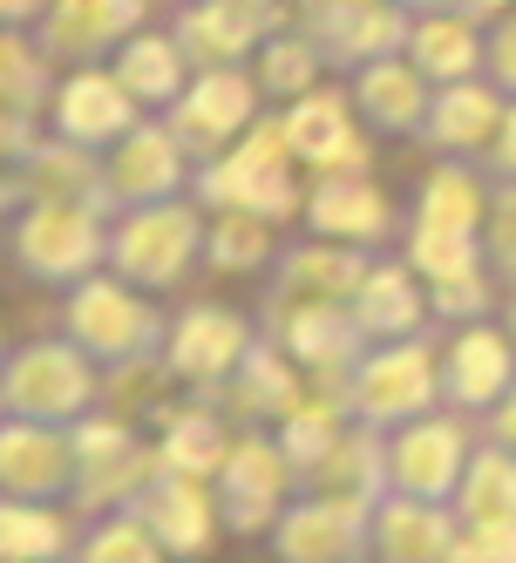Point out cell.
Here are the masks:
<instances>
[{"mask_svg":"<svg viewBox=\"0 0 516 563\" xmlns=\"http://www.w3.org/2000/svg\"><path fill=\"white\" fill-rule=\"evenodd\" d=\"M367 272H374V252H367V245L312 238V245L279 252L265 299H272V306H286V299H340V306H353V292L367 286Z\"/></svg>","mask_w":516,"mask_h":563,"instance_id":"obj_24","label":"cell"},{"mask_svg":"<svg viewBox=\"0 0 516 563\" xmlns=\"http://www.w3.org/2000/svg\"><path fill=\"white\" fill-rule=\"evenodd\" d=\"M102 408V360L89 346H75L68 333L28 340L0 367V415L8 421H55L75 428Z\"/></svg>","mask_w":516,"mask_h":563,"instance_id":"obj_2","label":"cell"},{"mask_svg":"<svg viewBox=\"0 0 516 563\" xmlns=\"http://www.w3.org/2000/svg\"><path fill=\"white\" fill-rule=\"evenodd\" d=\"M387 489H394V482H387V434L367 428V421H353L333 449L299 475V496H361V503H381Z\"/></svg>","mask_w":516,"mask_h":563,"instance_id":"obj_31","label":"cell"},{"mask_svg":"<svg viewBox=\"0 0 516 563\" xmlns=\"http://www.w3.org/2000/svg\"><path fill=\"white\" fill-rule=\"evenodd\" d=\"M367 563H374V556H367Z\"/></svg>","mask_w":516,"mask_h":563,"instance_id":"obj_56","label":"cell"},{"mask_svg":"<svg viewBox=\"0 0 516 563\" xmlns=\"http://www.w3.org/2000/svg\"><path fill=\"white\" fill-rule=\"evenodd\" d=\"M462 14L469 21H503V14H516V0H462Z\"/></svg>","mask_w":516,"mask_h":563,"instance_id":"obj_52","label":"cell"},{"mask_svg":"<svg viewBox=\"0 0 516 563\" xmlns=\"http://www.w3.org/2000/svg\"><path fill=\"white\" fill-rule=\"evenodd\" d=\"M48 48H28L21 27H8V42H0V75H8V115H34L55 89H48Z\"/></svg>","mask_w":516,"mask_h":563,"instance_id":"obj_44","label":"cell"},{"mask_svg":"<svg viewBox=\"0 0 516 563\" xmlns=\"http://www.w3.org/2000/svg\"><path fill=\"white\" fill-rule=\"evenodd\" d=\"M490 265L483 272H469V278H449V286H428V306L435 319H449V327H469V319H483L490 312Z\"/></svg>","mask_w":516,"mask_h":563,"instance_id":"obj_46","label":"cell"},{"mask_svg":"<svg viewBox=\"0 0 516 563\" xmlns=\"http://www.w3.org/2000/svg\"><path fill=\"white\" fill-rule=\"evenodd\" d=\"M483 258L503 278V292H516V184L490 197V224H483Z\"/></svg>","mask_w":516,"mask_h":563,"instance_id":"obj_45","label":"cell"},{"mask_svg":"<svg viewBox=\"0 0 516 563\" xmlns=\"http://www.w3.org/2000/svg\"><path fill=\"white\" fill-rule=\"evenodd\" d=\"M177 374H171V360L164 353H143V360H123V367H102V408L116 415V421H164L171 408H177Z\"/></svg>","mask_w":516,"mask_h":563,"instance_id":"obj_38","label":"cell"},{"mask_svg":"<svg viewBox=\"0 0 516 563\" xmlns=\"http://www.w3.org/2000/svg\"><path fill=\"white\" fill-rule=\"evenodd\" d=\"M353 319L367 327V340H408V333H428V278L408 265V258H374L367 286L353 292Z\"/></svg>","mask_w":516,"mask_h":563,"instance_id":"obj_30","label":"cell"},{"mask_svg":"<svg viewBox=\"0 0 516 563\" xmlns=\"http://www.w3.org/2000/svg\"><path fill=\"white\" fill-rule=\"evenodd\" d=\"M150 0H48L42 14V48L62 62H96L109 48H123L130 34H143Z\"/></svg>","mask_w":516,"mask_h":563,"instance_id":"obj_27","label":"cell"},{"mask_svg":"<svg viewBox=\"0 0 516 563\" xmlns=\"http://www.w3.org/2000/svg\"><path fill=\"white\" fill-rule=\"evenodd\" d=\"M483 68H490L496 89L516 96V14H503V21L490 27V62H483Z\"/></svg>","mask_w":516,"mask_h":563,"instance_id":"obj_48","label":"cell"},{"mask_svg":"<svg viewBox=\"0 0 516 563\" xmlns=\"http://www.w3.org/2000/svg\"><path fill=\"white\" fill-rule=\"evenodd\" d=\"M483 428H490V441H503V449L516 455V387H509V394L496 400L490 415H483Z\"/></svg>","mask_w":516,"mask_h":563,"instance_id":"obj_50","label":"cell"},{"mask_svg":"<svg viewBox=\"0 0 516 563\" xmlns=\"http://www.w3.org/2000/svg\"><path fill=\"white\" fill-rule=\"evenodd\" d=\"M259 327L265 340H279L306 380H347L353 367H361V353L374 346L367 327L353 319V306L340 299H286V306H259Z\"/></svg>","mask_w":516,"mask_h":563,"instance_id":"obj_9","label":"cell"},{"mask_svg":"<svg viewBox=\"0 0 516 563\" xmlns=\"http://www.w3.org/2000/svg\"><path fill=\"white\" fill-rule=\"evenodd\" d=\"M62 333L75 346H89L102 367H123V360H143V353H164L171 340V319L150 306L143 286H130L123 272H96L83 286H68V306H62Z\"/></svg>","mask_w":516,"mask_h":563,"instance_id":"obj_5","label":"cell"},{"mask_svg":"<svg viewBox=\"0 0 516 563\" xmlns=\"http://www.w3.org/2000/svg\"><path fill=\"white\" fill-rule=\"evenodd\" d=\"M509 387H516V340H509V327H490V319L455 327V340L442 346V408L490 415Z\"/></svg>","mask_w":516,"mask_h":563,"instance_id":"obj_17","label":"cell"},{"mask_svg":"<svg viewBox=\"0 0 516 563\" xmlns=\"http://www.w3.org/2000/svg\"><path fill=\"white\" fill-rule=\"evenodd\" d=\"M442 563H516V522H462Z\"/></svg>","mask_w":516,"mask_h":563,"instance_id":"obj_47","label":"cell"},{"mask_svg":"<svg viewBox=\"0 0 516 563\" xmlns=\"http://www.w3.org/2000/svg\"><path fill=\"white\" fill-rule=\"evenodd\" d=\"M347 400H353V421L367 428H402L442 408V353L428 346V333L408 340H374L361 353V367L347 374Z\"/></svg>","mask_w":516,"mask_h":563,"instance_id":"obj_7","label":"cell"},{"mask_svg":"<svg viewBox=\"0 0 516 563\" xmlns=\"http://www.w3.org/2000/svg\"><path fill=\"white\" fill-rule=\"evenodd\" d=\"M75 509L62 503H28V496H8L0 503V563H68L83 530H75Z\"/></svg>","mask_w":516,"mask_h":563,"instance_id":"obj_34","label":"cell"},{"mask_svg":"<svg viewBox=\"0 0 516 563\" xmlns=\"http://www.w3.org/2000/svg\"><path fill=\"white\" fill-rule=\"evenodd\" d=\"M299 34L333 68H367V62H387V55H408L415 21H408L402 0H312Z\"/></svg>","mask_w":516,"mask_h":563,"instance_id":"obj_14","label":"cell"},{"mask_svg":"<svg viewBox=\"0 0 516 563\" xmlns=\"http://www.w3.org/2000/svg\"><path fill=\"white\" fill-rule=\"evenodd\" d=\"M8 197H14V211H21V197L28 205H96V211H116V197H109V156L83 150V143H34L21 164H8Z\"/></svg>","mask_w":516,"mask_h":563,"instance_id":"obj_20","label":"cell"},{"mask_svg":"<svg viewBox=\"0 0 516 563\" xmlns=\"http://www.w3.org/2000/svg\"><path fill=\"white\" fill-rule=\"evenodd\" d=\"M252 340H259V319L231 312V306H218V299H197V306L171 312L164 360H171V374H177L190 394H218V387L238 374V360L252 353Z\"/></svg>","mask_w":516,"mask_h":563,"instance_id":"obj_12","label":"cell"},{"mask_svg":"<svg viewBox=\"0 0 516 563\" xmlns=\"http://www.w3.org/2000/svg\"><path fill=\"white\" fill-rule=\"evenodd\" d=\"M109 231L116 211L96 205H28L8 224V252L34 286H83L109 265Z\"/></svg>","mask_w":516,"mask_h":563,"instance_id":"obj_4","label":"cell"},{"mask_svg":"<svg viewBox=\"0 0 516 563\" xmlns=\"http://www.w3.org/2000/svg\"><path fill=\"white\" fill-rule=\"evenodd\" d=\"M462 537L455 503H428L408 489H387L374 503V563H442Z\"/></svg>","mask_w":516,"mask_h":563,"instance_id":"obj_23","label":"cell"},{"mask_svg":"<svg viewBox=\"0 0 516 563\" xmlns=\"http://www.w3.org/2000/svg\"><path fill=\"white\" fill-rule=\"evenodd\" d=\"M184 75H190V55H184L177 34H130V42L116 48V82L150 109H171L190 89Z\"/></svg>","mask_w":516,"mask_h":563,"instance_id":"obj_36","label":"cell"},{"mask_svg":"<svg viewBox=\"0 0 516 563\" xmlns=\"http://www.w3.org/2000/svg\"><path fill=\"white\" fill-rule=\"evenodd\" d=\"M259 96H265L259 75H245V68H197L190 89L164 109V123L177 130V143L197 156V164H211L218 150H231L259 123Z\"/></svg>","mask_w":516,"mask_h":563,"instance_id":"obj_11","label":"cell"},{"mask_svg":"<svg viewBox=\"0 0 516 563\" xmlns=\"http://www.w3.org/2000/svg\"><path fill=\"white\" fill-rule=\"evenodd\" d=\"M320 48L306 42V34H272V42L259 48V89L265 96H286V102H299V96H312V75H320Z\"/></svg>","mask_w":516,"mask_h":563,"instance_id":"obj_43","label":"cell"},{"mask_svg":"<svg viewBox=\"0 0 516 563\" xmlns=\"http://www.w3.org/2000/svg\"><path fill=\"white\" fill-rule=\"evenodd\" d=\"M75 455H83V475H75L68 509L96 522L109 509H130L156 475H164V455H156V434H143L136 421H116L109 408H96L89 421H75Z\"/></svg>","mask_w":516,"mask_h":563,"instance_id":"obj_6","label":"cell"},{"mask_svg":"<svg viewBox=\"0 0 516 563\" xmlns=\"http://www.w3.org/2000/svg\"><path fill=\"white\" fill-rule=\"evenodd\" d=\"M408 265L428 278V286H449V278L483 272V238L475 231H435V224H408Z\"/></svg>","mask_w":516,"mask_h":563,"instance_id":"obj_42","label":"cell"},{"mask_svg":"<svg viewBox=\"0 0 516 563\" xmlns=\"http://www.w3.org/2000/svg\"><path fill=\"white\" fill-rule=\"evenodd\" d=\"M402 8H415V14H442V8H462V0H402Z\"/></svg>","mask_w":516,"mask_h":563,"instance_id":"obj_53","label":"cell"},{"mask_svg":"<svg viewBox=\"0 0 516 563\" xmlns=\"http://www.w3.org/2000/svg\"><path fill=\"white\" fill-rule=\"evenodd\" d=\"M469 428L455 408H435L421 421H402L387 428V482L408 496H428V503H455L462 489V468H469Z\"/></svg>","mask_w":516,"mask_h":563,"instance_id":"obj_13","label":"cell"},{"mask_svg":"<svg viewBox=\"0 0 516 563\" xmlns=\"http://www.w3.org/2000/svg\"><path fill=\"white\" fill-rule=\"evenodd\" d=\"M483 21H469L462 8H442V14H415V34H408V62L428 75L435 89L442 82H469L475 68L490 62V34H475Z\"/></svg>","mask_w":516,"mask_h":563,"instance_id":"obj_33","label":"cell"},{"mask_svg":"<svg viewBox=\"0 0 516 563\" xmlns=\"http://www.w3.org/2000/svg\"><path fill=\"white\" fill-rule=\"evenodd\" d=\"M483 164L496 170V184H516V102L503 109V130H496V143H490Z\"/></svg>","mask_w":516,"mask_h":563,"instance_id":"obj_49","label":"cell"},{"mask_svg":"<svg viewBox=\"0 0 516 563\" xmlns=\"http://www.w3.org/2000/svg\"><path fill=\"white\" fill-rule=\"evenodd\" d=\"M306 394V374H299V360L279 346V340H265V327H259V340H252V353L238 360V374L211 394L218 408L238 421V428H279L286 415H293V400Z\"/></svg>","mask_w":516,"mask_h":563,"instance_id":"obj_21","label":"cell"},{"mask_svg":"<svg viewBox=\"0 0 516 563\" xmlns=\"http://www.w3.org/2000/svg\"><path fill=\"white\" fill-rule=\"evenodd\" d=\"M197 156L177 143L171 123H136L123 143L109 150V197H116V211H130V205H171V197L190 190V170Z\"/></svg>","mask_w":516,"mask_h":563,"instance_id":"obj_18","label":"cell"},{"mask_svg":"<svg viewBox=\"0 0 516 563\" xmlns=\"http://www.w3.org/2000/svg\"><path fill=\"white\" fill-rule=\"evenodd\" d=\"M265 550H272V563H367L374 556V503L293 496V509L265 537Z\"/></svg>","mask_w":516,"mask_h":563,"instance_id":"obj_10","label":"cell"},{"mask_svg":"<svg viewBox=\"0 0 516 563\" xmlns=\"http://www.w3.org/2000/svg\"><path fill=\"white\" fill-rule=\"evenodd\" d=\"M490 197H496V190H483V177H475L462 156H449V164H435V170L421 177V190H415V224H435V231H475V238H483V224H490Z\"/></svg>","mask_w":516,"mask_h":563,"instance_id":"obj_37","label":"cell"},{"mask_svg":"<svg viewBox=\"0 0 516 563\" xmlns=\"http://www.w3.org/2000/svg\"><path fill=\"white\" fill-rule=\"evenodd\" d=\"M353 109H361V123L381 130V136H421L428 109H435V82L408 55H387V62L353 68Z\"/></svg>","mask_w":516,"mask_h":563,"instance_id":"obj_28","label":"cell"},{"mask_svg":"<svg viewBox=\"0 0 516 563\" xmlns=\"http://www.w3.org/2000/svg\"><path fill=\"white\" fill-rule=\"evenodd\" d=\"M42 14H48V0H0V21H8V27H28Z\"/></svg>","mask_w":516,"mask_h":563,"instance_id":"obj_51","label":"cell"},{"mask_svg":"<svg viewBox=\"0 0 516 563\" xmlns=\"http://www.w3.org/2000/svg\"><path fill=\"white\" fill-rule=\"evenodd\" d=\"M231 441H238V428H231V415L218 408L211 394H190V400H177V408L156 421V455H164V468L197 475V482L224 475Z\"/></svg>","mask_w":516,"mask_h":563,"instance_id":"obj_29","label":"cell"},{"mask_svg":"<svg viewBox=\"0 0 516 563\" xmlns=\"http://www.w3.org/2000/svg\"><path fill=\"white\" fill-rule=\"evenodd\" d=\"M68 563H171V550L156 543V530L136 509H109L83 530V543H75Z\"/></svg>","mask_w":516,"mask_h":563,"instance_id":"obj_40","label":"cell"},{"mask_svg":"<svg viewBox=\"0 0 516 563\" xmlns=\"http://www.w3.org/2000/svg\"><path fill=\"white\" fill-rule=\"evenodd\" d=\"M293 136H286V115H259V123L238 136L231 150H218L211 164H197L190 197L211 211H259L272 224H286L306 211V190L293 184Z\"/></svg>","mask_w":516,"mask_h":563,"instance_id":"obj_1","label":"cell"},{"mask_svg":"<svg viewBox=\"0 0 516 563\" xmlns=\"http://www.w3.org/2000/svg\"><path fill=\"white\" fill-rule=\"evenodd\" d=\"M455 516L462 522H516V455L503 441H483L462 468L455 489Z\"/></svg>","mask_w":516,"mask_h":563,"instance_id":"obj_39","label":"cell"},{"mask_svg":"<svg viewBox=\"0 0 516 563\" xmlns=\"http://www.w3.org/2000/svg\"><path fill=\"white\" fill-rule=\"evenodd\" d=\"M306 8H312V0H306Z\"/></svg>","mask_w":516,"mask_h":563,"instance_id":"obj_55","label":"cell"},{"mask_svg":"<svg viewBox=\"0 0 516 563\" xmlns=\"http://www.w3.org/2000/svg\"><path fill=\"white\" fill-rule=\"evenodd\" d=\"M286 21L279 0H184L177 42L197 68H238L272 42V27Z\"/></svg>","mask_w":516,"mask_h":563,"instance_id":"obj_16","label":"cell"},{"mask_svg":"<svg viewBox=\"0 0 516 563\" xmlns=\"http://www.w3.org/2000/svg\"><path fill=\"white\" fill-rule=\"evenodd\" d=\"M353 428V400H347V380H306V394L293 400V415L272 428L279 434V449L293 455V468L306 475L312 462H320L333 441Z\"/></svg>","mask_w":516,"mask_h":563,"instance_id":"obj_35","label":"cell"},{"mask_svg":"<svg viewBox=\"0 0 516 563\" xmlns=\"http://www.w3.org/2000/svg\"><path fill=\"white\" fill-rule=\"evenodd\" d=\"M299 218H306L312 238H340V245H367V252L394 231V205H387V190H381V184H367V170L312 177Z\"/></svg>","mask_w":516,"mask_h":563,"instance_id":"obj_26","label":"cell"},{"mask_svg":"<svg viewBox=\"0 0 516 563\" xmlns=\"http://www.w3.org/2000/svg\"><path fill=\"white\" fill-rule=\"evenodd\" d=\"M496 130H503V89L475 82V75H469V82H442V89H435V109L421 123V136L435 150H449V156H490Z\"/></svg>","mask_w":516,"mask_h":563,"instance_id":"obj_32","label":"cell"},{"mask_svg":"<svg viewBox=\"0 0 516 563\" xmlns=\"http://www.w3.org/2000/svg\"><path fill=\"white\" fill-rule=\"evenodd\" d=\"M503 327H509V340H516V292H509V306H503Z\"/></svg>","mask_w":516,"mask_h":563,"instance_id":"obj_54","label":"cell"},{"mask_svg":"<svg viewBox=\"0 0 516 563\" xmlns=\"http://www.w3.org/2000/svg\"><path fill=\"white\" fill-rule=\"evenodd\" d=\"M83 455H75V428L55 421H0V496L28 503H68Z\"/></svg>","mask_w":516,"mask_h":563,"instance_id":"obj_15","label":"cell"},{"mask_svg":"<svg viewBox=\"0 0 516 563\" xmlns=\"http://www.w3.org/2000/svg\"><path fill=\"white\" fill-rule=\"evenodd\" d=\"M299 496V468L279 449L272 428H238L231 462L218 475V509H224V537H272L279 516Z\"/></svg>","mask_w":516,"mask_h":563,"instance_id":"obj_8","label":"cell"},{"mask_svg":"<svg viewBox=\"0 0 516 563\" xmlns=\"http://www.w3.org/2000/svg\"><path fill=\"white\" fill-rule=\"evenodd\" d=\"M150 530H156V543H164L177 563H197V556H211V543L224 537V509H218V482H197V475H177V468H164L150 482V489L130 503Z\"/></svg>","mask_w":516,"mask_h":563,"instance_id":"obj_19","label":"cell"},{"mask_svg":"<svg viewBox=\"0 0 516 563\" xmlns=\"http://www.w3.org/2000/svg\"><path fill=\"white\" fill-rule=\"evenodd\" d=\"M205 211L171 197V205H130L116 211V231H109V272H123L130 286L143 292H177L190 265L205 258Z\"/></svg>","mask_w":516,"mask_h":563,"instance_id":"obj_3","label":"cell"},{"mask_svg":"<svg viewBox=\"0 0 516 563\" xmlns=\"http://www.w3.org/2000/svg\"><path fill=\"white\" fill-rule=\"evenodd\" d=\"M205 265L211 272H265V265H279V252H272V218L218 211L211 238H205Z\"/></svg>","mask_w":516,"mask_h":563,"instance_id":"obj_41","label":"cell"},{"mask_svg":"<svg viewBox=\"0 0 516 563\" xmlns=\"http://www.w3.org/2000/svg\"><path fill=\"white\" fill-rule=\"evenodd\" d=\"M286 136H293V156L312 177L367 170V143L353 136V102L333 96V89H312V96L286 102Z\"/></svg>","mask_w":516,"mask_h":563,"instance_id":"obj_25","label":"cell"},{"mask_svg":"<svg viewBox=\"0 0 516 563\" xmlns=\"http://www.w3.org/2000/svg\"><path fill=\"white\" fill-rule=\"evenodd\" d=\"M48 115H55V136H68V143H83V150H116L130 130H136V96L116 82V68H75L68 82L55 89V102H48Z\"/></svg>","mask_w":516,"mask_h":563,"instance_id":"obj_22","label":"cell"}]
</instances>
